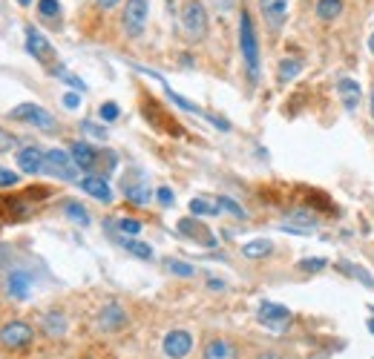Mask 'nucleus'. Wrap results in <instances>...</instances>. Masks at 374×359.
I'll use <instances>...</instances> for the list:
<instances>
[{"instance_id":"nucleus-1","label":"nucleus","mask_w":374,"mask_h":359,"mask_svg":"<svg viewBox=\"0 0 374 359\" xmlns=\"http://www.w3.org/2000/svg\"><path fill=\"white\" fill-rule=\"evenodd\" d=\"M239 46H242V58H245V69L250 84L260 81V40H256V29L248 12L239 15Z\"/></svg>"},{"instance_id":"nucleus-2","label":"nucleus","mask_w":374,"mask_h":359,"mask_svg":"<svg viewBox=\"0 0 374 359\" xmlns=\"http://www.w3.org/2000/svg\"><path fill=\"white\" fill-rule=\"evenodd\" d=\"M181 32L190 40H202L207 35V12L202 0H187L181 9Z\"/></svg>"},{"instance_id":"nucleus-3","label":"nucleus","mask_w":374,"mask_h":359,"mask_svg":"<svg viewBox=\"0 0 374 359\" xmlns=\"http://www.w3.org/2000/svg\"><path fill=\"white\" fill-rule=\"evenodd\" d=\"M78 170H81V167L75 164L73 153H66V150H50V153H46V170L43 173H50L52 178L75 181L78 178Z\"/></svg>"},{"instance_id":"nucleus-4","label":"nucleus","mask_w":374,"mask_h":359,"mask_svg":"<svg viewBox=\"0 0 374 359\" xmlns=\"http://www.w3.org/2000/svg\"><path fill=\"white\" fill-rule=\"evenodd\" d=\"M9 118H12V121H27V124L40 127V130H55V115H50L38 104H17L9 112Z\"/></svg>"},{"instance_id":"nucleus-5","label":"nucleus","mask_w":374,"mask_h":359,"mask_svg":"<svg viewBox=\"0 0 374 359\" xmlns=\"http://www.w3.org/2000/svg\"><path fill=\"white\" fill-rule=\"evenodd\" d=\"M147 15H150L147 0H127V6H124V32L130 38H138L147 29Z\"/></svg>"},{"instance_id":"nucleus-6","label":"nucleus","mask_w":374,"mask_h":359,"mask_svg":"<svg viewBox=\"0 0 374 359\" xmlns=\"http://www.w3.org/2000/svg\"><path fill=\"white\" fill-rule=\"evenodd\" d=\"M32 339H35L32 325L20 322V319H15V322H9V325L0 328V345H3V348H15V351H17V348L32 345Z\"/></svg>"},{"instance_id":"nucleus-7","label":"nucleus","mask_w":374,"mask_h":359,"mask_svg":"<svg viewBox=\"0 0 374 359\" xmlns=\"http://www.w3.org/2000/svg\"><path fill=\"white\" fill-rule=\"evenodd\" d=\"M256 319H260V325H265L271 330H285L291 325V310L283 307V305H276V302H262Z\"/></svg>"},{"instance_id":"nucleus-8","label":"nucleus","mask_w":374,"mask_h":359,"mask_svg":"<svg viewBox=\"0 0 374 359\" xmlns=\"http://www.w3.org/2000/svg\"><path fill=\"white\" fill-rule=\"evenodd\" d=\"M127 322H130V316H127V310H124L119 302L104 305V307H101V314H98V328L107 330V333H119V330H124Z\"/></svg>"},{"instance_id":"nucleus-9","label":"nucleus","mask_w":374,"mask_h":359,"mask_svg":"<svg viewBox=\"0 0 374 359\" xmlns=\"http://www.w3.org/2000/svg\"><path fill=\"white\" fill-rule=\"evenodd\" d=\"M17 167H20V173H27V176H38L46 170V153L40 147H23L17 153Z\"/></svg>"},{"instance_id":"nucleus-10","label":"nucleus","mask_w":374,"mask_h":359,"mask_svg":"<svg viewBox=\"0 0 374 359\" xmlns=\"http://www.w3.org/2000/svg\"><path fill=\"white\" fill-rule=\"evenodd\" d=\"M190 351H193V337L187 330H170L165 337V353L170 359H184Z\"/></svg>"},{"instance_id":"nucleus-11","label":"nucleus","mask_w":374,"mask_h":359,"mask_svg":"<svg viewBox=\"0 0 374 359\" xmlns=\"http://www.w3.org/2000/svg\"><path fill=\"white\" fill-rule=\"evenodd\" d=\"M179 233H181L184 238H193L196 245L216 247V236H214V233H207V227L199 224L196 219H181V222H179Z\"/></svg>"},{"instance_id":"nucleus-12","label":"nucleus","mask_w":374,"mask_h":359,"mask_svg":"<svg viewBox=\"0 0 374 359\" xmlns=\"http://www.w3.org/2000/svg\"><path fill=\"white\" fill-rule=\"evenodd\" d=\"M78 187L84 190L87 196L98 199V201H104V204H110V201H112V190H110V184H107V178H104V176H84V178L78 181Z\"/></svg>"},{"instance_id":"nucleus-13","label":"nucleus","mask_w":374,"mask_h":359,"mask_svg":"<svg viewBox=\"0 0 374 359\" xmlns=\"http://www.w3.org/2000/svg\"><path fill=\"white\" fill-rule=\"evenodd\" d=\"M27 49H29V55L35 58V61H40V63H50L52 61V46H50V40H46L38 29H27Z\"/></svg>"},{"instance_id":"nucleus-14","label":"nucleus","mask_w":374,"mask_h":359,"mask_svg":"<svg viewBox=\"0 0 374 359\" xmlns=\"http://www.w3.org/2000/svg\"><path fill=\"white\" fill-rule=\"evenodd\" d=\"M260 6H262V15L265 20L271 23V29H283V23L288 17V0H260Z\"/></svg>"},{"instance_id":"nucleus-15","label":"nucleus","mask_w":374,"mask_h":359,"mask_svg":"<svg viewBox=\"0 0 374 359\" xmlns=\"http://www.w3.org/2000/svg\"><path fill=\"white\" fill-rule=\"evenodd\" d=\"M337 95H340L343 107H345L348 112H354V109L360 107V95H363V89H360V84H357L354 78H340V81H337Z\"/></svg>"},{"instance_id":"nucleus-16","label":"nucleus","mask_w":374,"mask_h":359,"mask_svg":"<svg viewBox=\"0 0 374 359\" xmlns=\"http://www.w3.org/2000/svg\"><path fill=\"white\" fill-rule=\"evenodd\" d=\"M204 359H239V351L230 339H210L204 348Z\"/></svg>"},{"instance_id":"nucleus-17","label":"nucleus","mask_w":374,"mask_h":359,"mask_svg":"<svg viewBox=\"0 0 374 359\" xmlns=\"http://www.w3.org/2000/svg\"><path fill=\"white\" fill-rule=\"evenodd\" d=\"M69 153H73V158H75V164L81 167V170H92V167L98 164V153H96V147H89L87 141H75Z\"/></svg>"},{"instance_id":"nucleus-18","label":"nucleus","mask_w":374,"mask_h":359,"mask_svg":"<svg viewBox=\"0 0 374 359\" xmlns=\"http://www.w3.org/2000/svg\"><path fill=\"white\" fill-rule=\"evenodd\" d=\"M29 287H32V276L29 273H9V279H6V291H9V296H15V299H27L29 296Z\"/></svg>"},{"instance_id":"nucleus-19","label":"nucleus","mask_w":374,"mask_h":359,"mask_svg":"<svg viewBox=\"0 0 374 359\" xmlns=\"http://www.w3.org/2000/svg\"><path fill=\"white\" fill-rule=\"evenodd\" d=\"M43 330H46V337L61 339L66 333V316L61 314V310H50V314L43 316Z\"/></svg>"},{"instance_id":"nucleus-20","label":"nucleus","mask_w":374,"mask_h":359,"mask_svg":"<svg viewBox=\"0 0 374 359\" xmlns=\"http://www.w3.org/2000/svg\"><path fill=\"white\" fill-rule=\"evenodd\" d=\"M271 250H274V245L268 242V238H253V242L242 245L245 259H265V256H271Z\"/></svg>"},{"instance_id":"nucleus-21","label":"nucleus","mask_w":374,"mask_h":359,"mask_svg":"<svg viewBox=\"0 0 374 359\" xmlns=\"http://www.w3.org/2000/svg\"><path fill=\"white\" fill-rule=\"evenodd\" d=\"M124 196L133 201V204H147L150 199H153V193H150V187L147 184H124Z\"/></svg>"},{"instance_id":"nucleus-22","label":"nucleus","mask_w":374,"mask_h":359,"mask_svg":"<svg viewBox=\"0 0 374 359\" xmlns=\"http://www.w3.org/2000/svg\"><path fill=\"white\" fill-rule=\"evenodd\" d=\"M343 12V0H317V17L320 20H337Z\"/></svg>"},{"instance_id":"nucleus-23","label":"nucleus","mask_w":374,"mask_h":359,"mask_svg":"<svg viewBox=\"0 0 374 359\" xmlns=\"http://www.w3.org/2000/svg\"><path fill=\"white\" fill-rule=\"evenodd\" d=\"M119 242H121V245H124V247H127L133 256H138V259H147V261L153 259V247H150V245H142V242H135V238H130V236H127V238L121 236Z\"/></svg>"},{"instance_id":"nucleus-24","label":"nucleus","mask_w":374,"mask_h":359,"mask_svg":"<svg viewBox=\"0 0 374 359\" xmlns=\"http://www.w3.org/2000/svg\"><path fill=\"white\" fill-rule=\"evenodd\" d=\"M299 69H302V61H299V58H288V61H283V63H279V81L288 84L291 78L299 75Z\"/></svg>"},{"instance_id":"nucleus-25","label":"nucleus","mask_w":374,"mask_h":359,"mask_svg":"<svg viewBox=\"0 0 374 359\" xmlns=\"http://www.w3.org/2000/svg\"><path fill=\"white\" fill-rule=\"evenodd\" d=\"M165 268H167L173 276H181V279H190V276H196L193 265H187V261H179V259H167V261H165Z\"/></svg>"},{"instance_id":"nucleus-26","label":"nucleus","mask_w":374,"mask_h":359,"mask_svg":"<svg viewBox=\"0 0 374 359\" xmlns=\"http://www.w3.org/2000/svg\"><path fill=\"white\" fill-rule=\"evenodd\" d=\"M63 210H66V215H69V219H73V222H78V224H84V227L89 224V213L84 210V204H75V201H69Z\"/></svg>"},{"instance_id":"nucleus-27","label":"nucleus","mask_w":374,"mask_h":359,"mask_svg":"<svg viewBox=\"0 0 374 359\" xmlns=\"http://www.w3.org/2000/svg\"><path fill=\"white\" fill-rule=\"evenodd\" d=\"M190 213H193V215H216V213H219V204H210V201H204V199H193V201H190Z\"/></svg>"},{"instance_id":"nucleus-28","label":"nucleus","mask_w":374,"mask_h":359,"mask_svg":"<svg viewBox=\"0 0 374 359\" xmlns=\"http://www.w3.org/2000/svg\"><path fill=\"white\" fill-rule=\"evenodd\" d=\"M52 75H58L61 81H66L69 86H75V89H81V92L87 89V84H84V81H81L78 75H73V72H66L63 66H55V69H52Z\"/></svg>"},{"instance_id":"nucleus-29","label":"nucleus","mask_w":374,"mask_h":359,"mask_svg":"<svg viewBox=\"0 0 374 359\" xmlns=\"http://www.w3.org/2000/svg\"><path fill=\"white\" fill-rule=\"evenodd\" d=\"M81 132L96 138V141H107V130L101 124H92V121H81Z\"/></svg>"},{"instance_id":"nucleus-30","label":"nucleus","mask_w":374,"mask_h":359,"mask_svg":"<svg viewBox=\"0 0 374 359\" xmlns=\"http://www.w3.org/2000/svg\"><path fill=\"white\" fill-rule=\"evenodd\" d=\"M115 227H119L124 236H138V233H142V222H138V219H119V222H115Z\"/></svg>"},{"instance_id":"nucleus-31","label":"nucleus","mask_w":374,"mask_h":359,"mask_svg":"<svg viewBox=\"0 0 374 359\" xmlns=\"http://www.w3.org/2000/svg\"><path fill=\"white\" fill-rule=\"evenodd\" d=\"M340 270H345V273H352L354 279H360L366 287H374V279L368 276V270H363V268H354V265H340Z\"/></svg>"},{"instance_id":"nucleus-32","label":"nucleus","mask_w":374,"mask_h":359,"mask_svg":"<svg viewBox=\"0 0 374 359\" xmlns=\"http://www.w3.org/2000/svg\"><path fill=\"white\" fill-rule=\"evenodd\" d=\"M98 115H101V121L112 124V121H115V118H119V115H121V109H119V104H112V101H107V104H101Z\"/></svg>"},{"instance_id":"nucleus-33","label":"nucleus","mask_w":374,"mask_h":359,"mask_svg":"<svg viewBox=\"0 0 374 359\" xmlns=\"http://www.w3.org/2000/svg\"><path fill=\"white\" fill-rule=\"evenodd\" d=\"M38 12H40L43 17H58V15H61V3H58V0H40V3H38Z\"/></svg>"},{"instance_id":"nucleus-34","label":"nucleus","mask_w":374,"mask_h":359,"mask_svg":"<svg viewBox=\"0 0 374 359\" xmlns=\"http://www.w3.org/2000/svg\"><path fill=\"white\" fill-rule=\"evenodd\" d=\"M216 204L222 207V210H227L230 215H237V219H245V210L233 201V199H227V196H222V199H216Z\"/></svg>"},{"instance_id":"nucleus-35","label":"nucleus","mask_w":374,"mask_h":359,"mask_svg":"<svg viewBox=\"0 0 374 359\" xmlns=\"http://www.w3.org/2000/svg\"><path fill=\"white\" fill-rule=\"evenodd\" d=\"M325 268V259H302L299 261V270H306V273H320Z\"/></svg>"},{"instance_id":"nucleus-36","label":"nucleus","mask_w":374,"mask_h":359,"mask_svg":"<svg viewBox=\"0 0 374 359\" xmlns=\"http://www.w3.org/2000/svg\"><path fill=\"white\" fill-rule=\"evenodd\" d=\"M17 147V135L6 132V130H0V153H9Z\"/></svg>"},{"instance_id":"nucleus-37","label":"nucleus","mask_w":374,"mask_h":359,"mask_svg":"<svg viewBox=\"0 0 374 359\" xmlns=\"http://www.w3.org/2000/svg\"><path fill=\"white\" fill-rule=\"evenodd\" d=\"M17 181H20V176L15 170H3V167H0V187H15Z\"/></svg>"},{"instance_id":"nucleus-38","label":"nucleus","mask_w":374,"mask_h":359,"mask_svg":"<svg viewBox=\"0 0 374 359\" xmlns=\"http://www.w3.org/2000/svg\"><path fill=\"white\" fill-rule=\"evenodd\" d=\"M156 199H158V204H165V207H170V204H173V190H170V187H158V193H156Z\"/></svg>"},{"instance_id":"nucleus-39","label":"nucleus","mask_w":374,"mask_h":359,"mask_svg":"<svg viewBox=\"0 0 374 359\" xmlns=\"http://www.w3.org/2000/svg\"><path fill=\"white\" fill-rule=\"evenodd\" d=\"M63 107H66V109H78V107H81V95H78V92H66V95H63Z\"/></svg>"},{"instance_id":"nucleus-40","label":"nucleus","mask_w":374,"mask_h":359,"mask_svg":"<svg viewBox=\"0 0 374 359\" xmlns=\"http://www.w3.org/2000/svg\"><path fill=\"white\" fill-rule=\"evenodd\" d=\"M256 359H283V356H279L276 351H265V353H260V356H256Z\"/></svg>"},{"instance_id":"nucleus-41","label":"nucleus","mask_w":374,"mask_h":359,"mask_svg":"<svg viewBox=\"0 0 374 359\" xmlns=\"http://www.w3.org/2000/svg\"><path fill=\"white\" fill-rule=\"evenodd\" d=\"M96 3H98L101 9H112L115 3H119V0H96Z\"/></svg>"},{"instance_id":"nucleus-42","label":"nucleus","mask_w":374,"mask_h":359,"mask_svg":"<svg viewBox=\"0 0 374 359\" xmlns=\"http://www.w3.org/2000/svg\"><path fill=\"white\" fill-rule=\"evenodd\" d=\"M216 6H219L222 12H227V9L233 6V0H216Z\"/></svg>"},{"instance_id":"nucleus-43","label":"nucleus","mask_w":374,"mask_h":359,"mask_svg":"<svg viewBox=\"0 0 374 359\" xmlns=\"http://www.w3.org/2000/svg\"><path fill=\"white\" fill-rule=\"evenodd\" d=\"M207 284H210V287H214V291H219V287H225V284H222V282H219V279H210V282H207Z\"/></svg>"},{"instance_id":"nucleus-44","label":"nucleus","mask_w":374,"mask_h":359,"mask_svg":"<svg viewBox=\"0 0 374 359\" xmlns=\"http://www.w3.org/2000/svg\"><path fill=\"white\" fill-rule=\"evenodd\" d=\"M368 49H371V55H374V35L368 38Z\"/></svg>"},{"instance_id":"nucleus-45","label":"nucleus","mask_w":374,"mask_h":359,"mask_svg":"<svg viewBox=\"0 0 374 359\" xmlns=\"http://www.w3.org/2000/svg\"><path fill=\"white\" fill-rule=\"evenodd\" d=\"M17 3H20V6H29V3H32V0H17Z\"/></svg>"},{"instance_id":"nucleus-46","label":"nucleus","mask_w":374,"mask_h":359,"mask_svg":"<svg viewBox=\"0 0 374 359\" xmlns=\"http://www.w3.org/2000/svg\"><path fill=\"white\" fill-rule=\"evenodd\" d=\"M371 118H374V92H371Z\"/></svg>"},{"instance_id":"nucleus-47","label":"nucleus","mask_w":374,"mask_h":359,"mask_svg":"<svg viewBox=\"0 0 374 359\" xmlns=\"http://www.w3.org/2000/svg\"><path fill=\"white\" fill-rule=\"evenodd\" d=\"M368 330H371V333H374V319H368Z\"/></svg>"}]
</instances>
